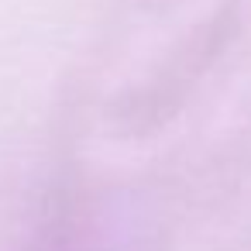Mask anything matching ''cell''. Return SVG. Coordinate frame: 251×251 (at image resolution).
<instances>
[]
</instances>
